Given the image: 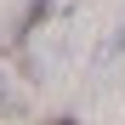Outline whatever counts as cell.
<instances>
[{
  "instance_id": "cell-3",
  "label": "cell",
  "mask_w": 125,
  "mask_h": 125,
  "mask_svg": "<svg viewBox=\"0 0 125 125\" xmlns=\"http://www.w3.org/2000/svg\"><path fill=\"white\" fill-rule=\"evenodd\" d=\"M46 125H80V119H74V114H51Z\"/></svg>"
},
{
  "instance_id": "cell-2",
  "label": "cell",
  "mask_w": 125,
  "mask_h": 125,
  "mask_svg": "<svg viewBox=\"0 0 125 125\" xmlns=\"http://www.w3.org/2000/svg\"><path fill=\"white\" fill-rule=\"evenodd\" d=\"M0 108H11V74L0 68Z\"/></svg>"
},
{
  "instance_id": "cell-4",
  "label": "cell",
  "mask_w": 125,
  "mask_h": 125,
  "mask_svg": "<svg viewBox=\"0 0 125 125\" xmlns=\"http://www.w3.org/2000/svg\"><path fill=\"white\" fill-rule=\"evenodd\" d=\"M114 51H125V29H119V40H114Z\"/></svg>"
},
{
  "instance_id": "cell-1",
  "label": "cell",
  "mask_w": 125,
  "mask_h": 125,
  "mask_svg": "<svg viewBox=\"0 0 125 125\" xmlns=\"http://www.w3.org/2000/svg\"><path fill=\"white\" fill-rule=\"evenodd\" d=\"M46 17H51V0H29V6L17 11V23H11V34H6V46H23V40L46 23Z\"/></svg>"
}]
</instances>
